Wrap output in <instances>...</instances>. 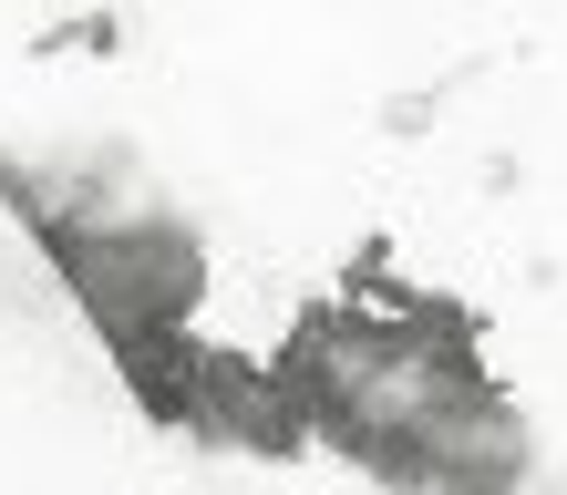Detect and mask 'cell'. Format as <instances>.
<instances>
[{
    "label": "cell",
    "instance_id": "1",
    "mask_svg": "<svg viewBox=\"0 0 567 495\" xmlns=\"http://www.w3.org/2000/svg\"><path fill=\"white\" fill-rule=\"evenodd\" d=\"M186 434L238 444V454H269V465H279V454L310 444V423H299L279 361H248V351H217L207 341V361H196V423H186Z\"/></svg>",
    "mask_w": 567,
    "mask_h": 495
},
{
    "label": "cell",
    "instance_id": "2",
    "mask_svg": "<svg viewBox=\"0 0 567 495\" xmlns=\"http://www.w3.org/2000/svg\"><path fill=\"white\" fill-rule=\"evenodd\" d=\"M114 372H124V392H135V403L155 413V423H196V361H207V341H196V330H114Z\"/></svg>",
    "mask_w": 567,
    "mask_h": 495
}]
</instances>
